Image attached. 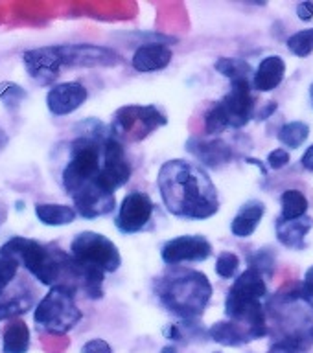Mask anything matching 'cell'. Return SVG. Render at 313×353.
<instances>
[{
    "instance_id": "obj_1",
    "label": "cell",
    "mask_w": 313,
    "mask_h": 353,
    "mask_svg": "<svg viewBox=\"0 0 313 353\" xmlns=\"http://www.w3.org/2000/svg\"><path fill=\"white\" fill-rule=\"evenodd\" d=\"M160 197L166 210L190 221L209 219L220 210V195L214 182L192 162L170 160L159 171Z\"/></svg>"
},
{
    "instance_id": "obj_2",
    "label": "cell",
    "mask_w": 313,
    "mask_h": 353,
    "mask_svg": "<svg viewBox=\"0 0 313 353\" xmlns=\"http://www.w3.org/2000/svg\"><path fill=\"white\" fill-rule=\"evenodd\" d=\"M0 258L15 259L19 265H24L35 280L50 289L55 285L68 287L72 291L79 289L76 261L57 245H44L30 237L15 236L0 247Z\"/></svg>"
},
{
    "instance_id": "obj_3",
    "label": "cell",
    "mask_w": 313,
    "mask_h": 353,
    "mask_svg": "<svg viewBox=\"0 0 313 353\" xmlns=\"http://www.w3.org/2000/svg\"><path fill=\"white\" fill-rule=\"evenodd\" d=\"M155 291L160 302L171 314L182 320H196L209 307L212 285L209 278L199 270L182 269L166 274L157 281Z\"/></svg>"
},
{
    "instance_id": "obj_4",
    "label": "cell",
    "mask_w": 313,
    "mask_h": 353,
    "mask_svg": "<svg viewBox=\"0 0 313 353\" xmlns=\"http://www.w3.org/2000/svg\"><path fill=\"white\" fill-rule=\"evenodd\" d=\"M107 138L79 134L70 143V160L61 175L63 188L68 195H74L79 188L98 179L102 170V145Z\"/></svg>"
},
{
    "instance_id": "obj_5",
    "label": "cell",
    "mask_w": 313,
    "mask_h": 353,
    "mask_svg": "<svg viewBox=\"0 0 313 353\" xmlns=\"http://www.w3.org/2000/svg\"><path fill=\"white\" fill-rule=\"evenodd\" d=\"M74 294L76 291H72L68 287H52L37 303L35 313H33L37 327L52 335H65L74 330L83 316L82 309L76 305Z\"/></svg>"
},
{
    "instance_id": "obj_6",
    "label": "cell",
    "mask_w": 313,
    "mask_h": 353,
    "mask_svg": "<svg viewBox=\"0 0 313 353\" xmlns=\"http://www.w3.org/2000/svg\"><path fill=\"white\" fill-rule=\"evenodd\" d=\"M166 123L168 118L155 105H126L115 112L109 132L122 143L142 142L144 138Z\"/></svg>"
},
{
    "instance_id": "obj_7",
    "label": "cell",
    "mask_w": 313,
    "mask_h": 353,
    "mask_svg": "<svg viewBox=\"0 0 313 353\" xmlns=\"http://www.w3.org/2000/svg\"><path fill=\"white\" fill-rule=\"evenodd\" d=\"M70 256L79 267L116 272L122 265L120 250L109 237L98 232H82L70 243Z\"/></svg>"
},
{
    "instance_id": "obj_8",
    "label": "cell",
    "mask_w": 313,
    "mask_h": 353,
    "mask_svg": "<svg viewBox=\"0 0 313 353\" xmlns=\"http://www.w3.org/2000/svg\"><path fill=\"white\" fill-rule=\"evenodd\" d=\"M133 168L126 159L124 143L109 137L102 145V170L98 175V184L107 192L115 193L118 188L126 186L131 179Z\"/></svg>"
},
{
    "instance_id": "obj_9",
    "label": "cell",
    "mask_w": 313,
    "mask_h": 353,
    "mask_svg": "<svg viewBox=\"0 0 313 353\" xmlns=\"http://www.w3.org/2000/svg\"><path fill=\"white\" fill-rule=\"evenodd\" d=\"M63 66H79V68H115L122 65L120 54L113 48L98 44H57Z\"/></svg>"
},
{
    "instance_id": "obj_10",
    "label": "cell",
    "mask_w": 313,
    "mask_h": 353,
    "mask_svg": "<svg viewBox=\"0 0 313 353\" xmlns=\"http://www.w3.org/2000/svg\"><path fill=\"white\" fill-rule=\"evenodd\" d=\"M216 105L221 110V114L225 116L227 125L234 129L245 127L253 120L254 114L253 81L243 79V81L231 83V92Z\"/></svg>"
},
{
    "instance_id": "obj_11",
    "label": "cell",
    "mask_w": 313,
    "mask_h": 353,
    "mask_svg": "<svg viewBox=\"0 0 313 353\" xmlns=\"http://www.w3.org/2000/svg\"><path fill=\"white\" fill-rule=\"evenodd\" d=\"M155 204L148 193L131 192L127 193L120 203L116 214L115 225L122 234H137L149 225L153 217Z\"/></svg>"
},
{
    "instance_id": "obj_12",
    "label": "cell",
    "mask_w": 313,
    "mask_h": 353,
    "mask_svg": "<svg viewBox=\"0 0 313 353\" xmlns=\"http://www.w3.org/2000/svg\"><path fill=\"white\" fill-rule=\"evenodd\" d=\"M22 63L28 76L43 87H54V81L59 77L63 66L59 48L57 46H41V48L28 50L22 54Z\"/></svg>"
},
{
    "instance_id": "obj_13",
    "label": "cell",
    "mask_w": 313,
    "mask_h": 353,
    "mask_svg": "<svg viewBox=\"0 0 313 353\" xmlns=\"http://www.w3.org/2000/svg\"><path fill=\"white\" fill-rule=\"evenodd\" d=\"M70 197L74 201V210L83 219H98V217L109 215L116 206L115 193L99 186L98 179L79 188Z\"/></svg>"
},
{
    "instance_id": "obj_14",
    "label": "cell",
    "mask_w": 313,
    "mask_h": 353,
    "mask_svg": "<svg viewBox=\"0 0 313 353\" xmlns=\"http://www.w3.org/2000/svg\"><path fill=\"white\" fill-rule=\"evenodd\" d=\"M210 256H212V245L203 236H179L170 239L160 250V258L166 265L205 261Z\"/></svg>"
},
{
    "instance_id": "obj_15",
    "label": "cell",
    "mask_w": 313,
    "mask_h": 353,
    "mask_svg": "<svg viewBox=\"0 0 313 353\" xmlns=\"http://www.w3.org/2000/svg\"><path fill=\"white\" fill-rule=\"evenodd\" d=\"M88 98L85 85L77 81H66L54 85L46 94V107L54 116H66L77 110Z\"/></svg>"
},
{
    "instance_id": "obj_16",
    "label": "cell",
    "mask_w": 313,
    "mask_h": 353,
    "mask_svg": "<svg viewBox=\"0 0 313 353\" xmlns=\"http://www.w3.org/2000/svg\"><path fill=\"white\" fill-rule=\"evenodd\" d=\"M264 296H267L265 278L253 267H249L238 276L227 294V298L238 300V302H260Z\"/></svg>"
},
{
    "instance_id": "obj_17",
    "label": "cell",
    "mask_w": 313,
    "mask_h": 353,
    "mask_svg": "<svg viewBox=\"0 0 313 353\" xmlns=\"http://www.w3.org/2000/svg\"><path fill=\"white\" fill-rule=\"evenodd\" d=\"M171 50L166 44L149 43L138 46L133 55V68L138 72L162 70L171 63Z\"/></svg>"
},
{
    "instance_id": "obj_18",
    "label": "cell",
    "mask_w": 313,
    "mask_h": 353,
    "mask_svg": "<svg viewBox=\"0 0 313 353\" xmlns=\"http://www.w3.org/2000/svg\"><path fill=\"white\" fill-rule=\"evenodd\" d=\"M286 76V61L281 55H267L254 70L253 88L258 92H271L275 90Z\"/></svg>"
},
{
    "instance_id": "obj_19",
    "label": "cell",
    "mask_w": 313,
    "mask_h": 353,
    "mask_svg": "<svg viewBox=\"0 0 313 353\" xmlns=\"http://www.w3.org/2000/svg\"><path fill=\"white\" fill-rule=\"evenodd\" d=\"M313 228V217L304 215L301 219L282 221L276 223V237L278 241L293 250H304L306 248V236Z\"/></svg>"
},
{
    "instance_id": "obj_20",
    "label": "cell",
    "mask_w": 313,
    "mask_h": 353,
    "mask_svg": "<svg viewBox=\"0 0 313 353\" xmlns=\"http://www.w3.org/2000/svg\"><path fill=\"white\" fill-rule=\"evenodd\" d=\"M265 214V206L262 201H247L243 204L240 212L236 214V217L232 219L231 223V232L236 237H249L253 236L256 228H258L260 221Z\"/></svg>"
},
{
    "instance_id": "obj_21",
    "label": "cell",
    "mask_w": 313,
    "mask_h": 353,
    "mask_svg": "<svg viewBox=\"0 0 313 353\" xmlns=\"http://www.w3.org/2000/svg\"><path fill=\"white\" fill-rule=\"evenodd\" d=\"M32 344L30 327L22 319L8 320L2 333V352L4 353H28Z\"/></svg>"
},
{
    "instance_id": "obj_22",
    "label": "cell",
    "mask_w": 313,
    "mask_h": 353,
    "mask_svg": "<svg viewBox=\"0 0 313 353\" xmlns=\"http://www.w3.org/2000/svg\"><path fill=\"white\" fill-rule=\"evenodd\" d=\"M35 215L46 226H65L74 223L77 212L74 210V206H68V204L37 203L35 204Z\"/></svg>"
},
{
    "instance_id": "obj_23",
    "label": "cell",
    "mask_w": 313,
    "mask_h": 353,
    "mask_svg": "<svg viewBox=\"0 0 313 353\" xmlns=\"http://www.w3.org/2000/svg\"><path fill=\"white\" fill-rule=\"evenodd\" d=\"M192 148H188L190 153H193L199 160H203L205 164L209 165H218V164H225L231 160V149L225 142L221 140H212V142H196L190 143Z\"/></svg>"
},
{
    "instance_id": "obj_24",
    "label": "cell",
    "mask_w": 313,
    "mask_h": 353,
    "mask_svg": "<svg viewBox=\"0 0 313 353\" xmlns=\"http://www.w3.org/2000/svg\"><path fill=\"white\" fill-rule=\"evenodd\" d=\"M214 68L220 72L221 76H225L231 79V83L234 81H243V79H249L253 81V66L249 65L245 59H236V57H220L216 61Z\"/></svg>"
},
{
    "instance_id": "obj_25",
    "label": "cell",
    "mask_w": 313,
    "mask_h": 353,
    "mask_svg": "<svg viewBox=\"0 0 313 353\" xmlns=\"http://www.w3.org/2000/svg\"><path fill=\"white\" fill-rule=\"evenodd\" d=\"M308 199L304 197L303 192H298V190H286V192L282 193L281 219H301L308 212Z\"/></svg>"
},
{
    "instance_id": "obj_26",
    "label": "cell",
    "mask_w": 313,
    "mask_h": 353,
    "mask_svg": "<svg viewBox=\"0 0 313 353\" xmlns=\"http://www.w3.org/2000/svg\"><path fill=\"white\" fill-rule=\"evenodd\" d=\"M310 137V125L304 121H290L282 127L278 132V140H281L286 148L297 149L301 148Z\"/></svg>"
},
{
    "instance_id": "obj_27",
    "label": "cell",
    "mask_w": 313,
    "mask_h": 353,
    "mask_svg": "<svg viewBox=\"0 0 313 353\" xmlns=\"http://www.w3.org/2000/svg\"><path fill=\"white\" fill-rule=\"evenodd\" d=\"M209 335L212 341L218 342V344H223V346L236 347L245 344L243 336L240 335V331H238L236 327H234V324L229 322V320H225V322H216V324L209 330Z\"/></svg>"
},
{
    "instance_id": "obj_28",
    "label": "cell",
    "mask_w": 313,
    "mask_h": 353,
    "mask_svg": "<svg viewBox=\"0 0 313 353\" xmlns=\"http://www.w3.org/2000/svg\"><path fill=\"white\" fill-rule=\"evenodd\" d=\"M33 305V298L30 294H19L6 302H0V320H13L19 314L28 313Z\"/></svg>"
},
{
    "instance_id": "obj_29",
    "label": "cell",
    "mask_w": 313,
    "mask_h": 353,
    "mask_svg": "<svg viewBox=\"0 0 313 353\" xmlns=\"http://www.w3.org/2000/svg\"><path fill=\"white\" fill-rule=\"evenodd\" d=\"M287 48L297 57H308L313 52V28L301 30L287 39Z\"/></svg>"
},
{
    "instance_id": "obj_30",
    "label": "cell",
    "mask_w": 313,
    "mask_h": 353,
    "mask_svg": "<svg viewBox=\"0 0 313 353\" xmlns=\"http://www.w3.org/2000/svg\"><path fill=\"white\" fill-rule=\"evenodd\" d=\"M24 98H26V90L22 87H19L17 83H0V101H4L6 107H13V109H17Z\"/></svg>"
},
{
    "instance_id": "obj_31",
    "label": "cell",
    "mask_w": 313,
    "mask_h": 353,
    "mask_svg": "<svg viewBox=\"0 0 313 353\" xmlns=\"http://www.w3.org/2000/svg\"><path fill=\"white\" fill-rule=\"evenodd\" d=\"M238 267H240V259H238L236 254L223 252L220 254V258L216 261V274L223 280H231L236 276Z\"/></svg>"
},
{
    "instance_id": "obj_32",
    "label": "cell",
    "mask_w": 313,
    "mask_h": 353,
    "mask_svg": "<svg viewBox=\"0 0 313 353\" xmlns=\"http://www.w3.org/2000/svg\"><path fill=\"white\" fill-rule=\"evenodd\" d=\"M21 265L17 263L15 259L10 258H0V296L4 294L6 287L10 285L13 278L17 276V270H19Z\"/></svg>"
},
{
    "instance_id": "obj_33",
    "label": "cell",
    "mask_w": 313,
    "mask_h": 353,
    "mask_svg": "<svg viewBox=\"0 0 313 353\" xmlns=\"http://www.w3.org/2000/svg\"><path fill=\"white\" fill-rule=\"evenodd\" d=\"M310 342L298 339H282L271 346L269 353H306Z\"/></svg>"
},
{
    "instance_id": "obj_34",
    "label": "cell",
    "mask_w": 313,
    "mask_h": 353,
    "mask_svg": "<svg viewBox=\"0 0 313 353\" xmlns=\"http://www.w3.org/2000/svg\"><path fill=\"white\" fill-rule=\"evenodd\" d=\"M287 164H290V153H287L286 149H273L269 157H267V165H269L271 170H282Z\"/></svg>"
},
{
    "instance_id": "obj_35",
    "label": "cell",
    "mask_w": 313,
    "mask_h": 353,
    "mask_svg": "<svg viewBox=\"0 0 313 353\" xmlns=\"http://www.w3.org/2000/svg\"><path fill=\"white\" fill-rule=\"evenodd\" d=\"M82 353H113V347L104 339H91L83 344Z\"/></svg>"
},
{
    "instance_id": "obj_36",
    "label": "cell",
    "mask_w": 313,
    "mask_h": 353,
    "mask_svg": "<svg viewBox=\"0 0 313 353\" xmlns=\"http://www.w3.org/2000/svg\"><path fill=\"white\" fill-rule=\"evenodd\" d=\"M297 17L301 21L308 22L313 19V2H301L297 6Z\"/></svg>"
},
{
    "instance_id": "obj_37",
    "label": "cell",
    "mask_w": 313,
    "mask_h": 353,
    "mask_svg": "<svg viewBox=\"0 0 313 353\" xmlns=\"http://www.w3.org/2000/svg\"><path fill=\"white\" fill-rule=\"evenodd\" d=\"M301 164H303L304 170L313 171V143L306 149V151H304L303 159H301Z\"/></svg>"
},
{
    "instance_id": "obj_38",
    "label": "cell",
    "mask_w": 313,
    "mask_h": 353,
    "mask_svg": "<svg viewBox=\"0 0 313 353\" xmlns=\"http://www.w3.org/2000/svg\"><path fill=\"white\" fill-rule=\"evenodd\" d=\"M304 285L310 287V289H313V265L310 267L308 270H306V274H304Z\"/></svg>"
},
{
    "instance_id": "obj_39",
    "label": "cell",
    "mask_w": 313,
    "mask_h": 353,
    "mask_svg": "<svg viewBox=\"0 0 313 353\" xmlns=\"http://www.w3.org/2000/svg\"><path fill=\"white\" fill-rule=\"evenodd\" d=\"M275 109H276L275 101H271V107H269V109H267V105H265L264 109H262V112H260V114H258V120H264L265 116H269L271 112H273V110H275Z\"/></svg>"
},
{
    "instance_id": "obj_40",
    "label": "cell",
    "mask_w": 313,
    "mask_h": 353,
    "mask_svg": "<svg viewBox=\"0 0 313 353\" xmlns=\"http://www.w3.org/2000/svg\"><path fill=\"white\" fill-rule=\"evenodd\" d=\"M6 143H8V137H6V132L0 129V149L4 148Z\"/></svg>"
},
{
    "instance_id": "obj_41",
    "label": "cell",
    "mask_w": 313,
    "mask_h": 353,
    "mask_svg": "<svg viewBox=\"0 0 313 353\" xmlns=\"http://www.w3.org/2000/svg\"><path fill=\"white\" fill-rule=\"evenodd\" d=\"M160 353H179V352H177L173 346H166V347H162V352Z\"/></svg>"
},
{
    "instance_id": "obj_42",
    "label": "cell",
    "mask_w": 313,
    "mask_h": 353,
    "mask_svg": "<svg viewBox=\"0 0 313 353\" xmlns=\"http://www.w3.org/2000/svg\"><path fill=\"white\" fill-rule=\"evenodd\" d=\"M310 96H312V101H313V85L310 87Z\"/></svg>"
}]
</instances>
